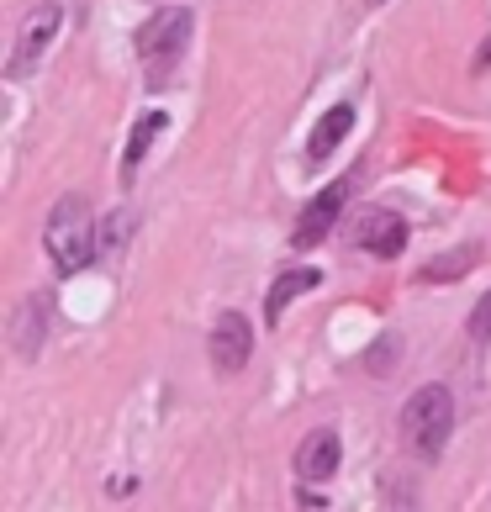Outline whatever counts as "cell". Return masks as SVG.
Wrapping results in <instances>:
<instances>
[{"instance_id":"cell-1","label":"cell","mask_w":491,"mask_h":512,"mask_svg":"<svg viewBox=\"0 0 491 512\" xmlns=\"http://www.w3.org/2000/svg\"><path fill=\"white\" fill-rule=\"evenodd\" d=\"M43 249L53 259L59 275H80L85 264L101 259V233H96V217H90V201L85 196H59L53 212L43 222Z\"/></svg>"},{"instance_id":"cell-2","label":"cell","mask_w":491,"mask_h":512,"mask_svg":"<svg viewBox=\"0 0 491 512\" xmlns=\"http://www.w3.org/2000/svg\"><path fill=\"white\" fill-rule=\"evenodd\" d=\"M191 27H196L191 6H164V11H154V16L138 27L132 48H138V64H143V85H148V90H164L169 74L180 69L185 48H191Z\"/></svg>"},{"instance_id":"cell-3","label":"cell","mask_w":491,"mask_h":512,"mask_svg":"<svg viewBox=\"0 0 491 512\" xmlns=\"http://www.w3.org/2000/svg\"><path fill=\"white\" fill-rule=\"evenodd\" d=\"M449 433H455V396H449V386H418L407 396L402 407V444L407 454H418V460H439Z\"/></svg>"},{"instance_id":"cell-4","label":"cell","mask_w":491,"mask_h":512,"mask_svg":"<svg viewBox=\"0 0 491 512\" xmlns=\"http://www.w3.org/2000/svg\"><path fill=\"white\" fill-rule=\"evenodd\" d=\"M59 22H64L59 0H43V6L27 11L22 32H16V48H11V59H6V80H27V74L43 64V53L53 48V37H59Z\"/></svg>"},{"instance_id":"cell-5","label":"cell","mask_w":491,"mask_h":512,"mask_svg":"<svg viewBox=\"0 0 491 512\" xmlns=\"http://www.w3.org/2000/svg\"><path fill=\"white\" fill-rule=\"evenodd\" d=\"M206 354H212V365L222 375H238L254 359V328H249V317H243V312H222L212 322V344H206Z\"/></svg>"},{"instance_id":"cell-6","label":"cell","mask_w":491,"mask_h":512,"mask_svg":"<svg viewBox=\"0 0 491 512\" xmlns=\"http://www.w3.org/2000/svg\"><path fill=\"white\" fill-rule=\"evenodd\" d=\"M344 201H349V180H338V185H328V191H317V196L307 201V212L296 217V233H291L296 249H312V243H323L333 227H338Z\"/></svg>"},{"instance_id":"cell-7","label":"cell","mask_w":491,"mask_h":512,"mask_svg":"<svg viewBox=\"0 0 491 512\" xmlns=\"http://www.w3.org/2000/svg\"><path fill=\"white\" fill-rule=\"evenodd\" d=\"M338 460H344V439L338 428H312L296 449V481L307 486H323L328 476H338Z\"/></svg>"},{"instance_id":"cell-8","label":"cell","mask_w":491,"mask_h":512,"mask_svg":"<svg viewBox=\"0 0 491 512\" xmlns=\"http://www.w3.org/2000/svg\"><path fill=\"white\" fill-rule=\"evenodd\" d=\"M360 249L375 254V259H396L407 249V222L396 217V212H370L360 222Z\"/></svg>"},{"instance_id":"cell-9","label":"cell","mask_w":491,"mask_h":512,"mask_svg":"<svg viewBox=\"0 0 491 512\" xmlns=\"http://www.w3.org/2000/svg\"><path fill=\"white\" fill-rule=\"evenodd\" d=\"M164 127H169L164 111H143V117L132 122V138H127V148H122V169H117L122 191H132V180H138V169H143V154L154 148V138H159Z\"/></svg>"},{"instance_id":"cell-10","label":"cell","mask_w":491,"mask_h":512,"mask_svg":"<svg viewBox=\"0 0 491 512\" xmlns=\"http://www.w3.org/2000/svg\"><path fill=\"white\" fill-rule=\"evenodd\" d=\"M11 333H16V354L37 359V349H43V338H48V307H43V296H27L22 307H16Z\"/></svg>"},{"instance_id":"cell-11","label":"cell","mask_w":491,"mask_h":512,"mask_svg":"<svg viewBox=\"0 0 491 512\" xmlns=\"http://www.w3.org/2000/svg\"><path fill=\"white\" fill-rule=\"evenodd\" d=\"M349 127H354V106H333V111H323V122H317V127H312V138H307V159H312V164L333 159V154H338V143L349 138Z\"/></svg>"},{"instance_id":"cell-12","label":"cell","mask_w":491,"mask_h":512,"mask_svg":"<svg viewBox=\"0 0 491 512\" xmlns=\"http://www.w3.org/2000/svg\"><path fill=\"white\" fill-rule=\"evenodd\" d=\"M317 280H323V270H312V264H301V270H286V275H280L275 286H270V296H264V322H270V328H275V322L286 317V307H291V296H301V291H312Z\"/></svg>"},{"instance_id":"cell-13","label":"cell","mask_w":491,"mask_h":512,"mask_svg":"<svg viewBox=\"0 0 491 512\" xmlns=\"http://www.w3.org/2000/svg\"><path fill=\"white\" fill-rule=\"evenodd\" d=\"M476 264H481V249H476V243H465V249L444 254V259H428L423 270H418V280H423V286H444V280H460V275H470Z\"/></svg>"},{"instance_id":"cell-14","label":"cell","mask_w":491,"mask_h":512,"mask_svg":"<svg viewBox=\"0 0 491 512\" xmlns=\"http://www.w3.org/2000/svg\"><path fill=\"white\" fill-rule=\"evenodd\" d=\"M127 238H132V212L122 206V212H111V217H106V227H101V254H117Z\"/></svg>"},{"instance_id":"cell-15","label":"cell","mask_w":491,"mask_h":512,"mask_svg":"<svg viewBox=\"0 0 491 512\" xmlns=\"http://www.w3.org/2000/svg\"><path fill=\"white\" fill-rule=\"evenodd\" d=\"M470 338H491V291L481 296V307L470 312Z\"/></svg>"},{"instance_id":"cell-16","label":"cell","mask_w":491,"mask_h":512,"mask_svg":"<svg viewBox=\"0 0 491 512\" xmlns=\"http://www.w3.org/2000/svg\"><path fill=\"white\" fill-rule=\"evenodd\" d=\"M486 64H491V43L481 48V59H476V69H486Z\"/></svg>"},{"instance_id":"cell-17","label":"cell","mask_w":491,"mask_h":512,"mask_svg":"<svg viewBox=\"0 0 491 512\" xmlns=\"http://www.w3.org/2000/svg\"><path fill=\"white\" fill-rule=\"evenodd\" d=\"M370 6H381V0H370Z\"/></svg>"}]
</instances>
